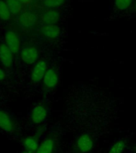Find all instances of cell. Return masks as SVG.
Instances as JSON below:
<instances>
[{
  "label": "cell",
  "mask_w": 136,
  "mask_h": 153,
  "mask_svg": "<svg viewBox=\"0 0 136 153\" xmlns=\"http://www.w3.org/2000/svg\"><path fill=\"white\" fill-rule=\"evenodd\" d=\"M19 55L21 62L27 65H35L39 61V51L34 45H25L22 47Z\"/></svg>",
  "instance_id": "6da1fadb"
},
{
  "label": "cell",
  "mask_w": 136,
  "mask_h": 153,
  "mask_svg": "<svg viewBox=\"0 0 136 153\" xmlns=\"http://www.w3.org/2000/svg\"><path fill=\"white\" fill-rule=\"evenodd\" d=\"M3 42L14 54H19L22 49V42L20 36L16 31L8 30L5 32Z\"/></svg>",
  "instance_id": "7a4b0ae2"
},
{
  "label": "cell",
  "mask_w": 136,
  "mask_h": 153,
  "mask_svg": "<svg viewBox=\"0 0 136 153\" xmlns=\"http://www.w3.org/2000/svg\"><path fill=\"white\" fill-rule=\"evenodd\" d=\"M38 22V16L31 10H24L18 15V24L23 30H31Z\"/></svg>",
  "instance_id": "3957f363"
},
{
  "label": "cell",
  "mask_w": 136,
  "mask_h": 153,
  "mask_svg": "<svg viewBox=\"0 0 136 153\" xmlns=\"http://www.w3.org/2000/svg\"><path fill=\"white\" fill-rule=\"evenodd\" d=\"M48 70L47 62L45 60H39L34 65L32 70L31 72V80L35 84L39 83L43 81L46 73Z\"/></svg>",
  "instance_id": "277c9868"
},
{
  "label": "cell",
  "mask_w": 136,
  "mask_h": 153,
  "mask_svg": "<svg viewBox=\"0 0 136 153\" xmlns=\"http://www.w3.org/2000/svg\"><path fill=\"white\" fill-rule=\"evenodd\" d=\"M14 53L5 45L0 43V64L5 69H11L14 62Z\"/></svg>",
  "instance_id": "5b68a950"
},
{
  "label": "cell",
  "mask_w": 136,
  "mask_h": 153,
  "mask_svg": "<svg viewBox=\"0 0 136 153\" xmlns=\"http://www.w3.org/2000/svg\"><path fill=\"white\" fill-rule=\"evenodd\" d=\"M48 116V109L44 105L38 104L33 108L31 112V120L34 124H41Z\"/></svg>",
  "instance_id": "8992f818"
},
{
  "label": "cell",
  "mask_w": 136,
  "mask_h": 153,
  "mask_svg": "<svg viewBox=\"0 0 136 153\" xmlns=\"http://www.w3.org/2000/svg\"><path fill=\"white\" fill-rule=\"evenodd\" d=\"M75 147L80 153H87L94 148V140L88 134H82L75 142Z\"/></svg>",
  "instance_id": "52a82bcc"
},
{
  "label": "cell",
  "mask_w": 136,
  "mask_h": 153,
  "mask_svg": "<svg viewBox=\"0 0 136 153\" xmlns=\"http://www.w3.org/2000/svg\"><path fill=\"white\" fill-rule=\"evenodd\" d=\"M15 128L16 124L11 116L4 110L0 109V129L7 133H11Z\"/></svg>",
  "instance_id": "ba28073f"
},
{
  "label": "cell",
  "mask_w": 136,
  "mask_h": 153,
  "mask_svg": "<svg viewBox=\"0 0 136 153\" xmlns=\"http://www.w3.org/2000/svg\"><path fill=\"white\" fill-rule=\"evenodd\" d=\"M60 19V12L56 9H46L40 15V21L43 26L56 25Z\"/></svg>",
  "instance_id": "9c48e42d"
},
{
  "label": "cell",
  "mask_w": 136,
  "mask_h": 153,
  "mask_svg": "<svg viewBox=\"0 0 136 153\" xmlns=\"http://www.w3.org/2000/svg\"><path fill=\"white\" fill-rule=\"evenodd\" d=\"M43 86L47 89L55 88L59 84V75L55 69L50 68L43 79Z\"/></svg>",
  "instance_id": "30bf717a"
},
{
  "label": "cell",
  "mask_w": 136,
  "mask_h": 153,
  "mask_svg": "<svg viewBox=\"0 0 136 153\" xmlns=\"http://www.w3.org/2000/svg\"><path fill=\"white\" fill-rule=\"evenodd\" d=\"M42 35L49 40L57 39L61 33V29L57 25H47L41 28Z\"/></svg>",
  "instance_id": "8fae6325"
},
{
  "label": "cell",
  "mask_w": 136,
  "mask_h": 153,
  "mask_svg": "<svg viewBox=\"0 0 136 153\" xmlns=\"http://www.w3.org/2000/svg\"><path fill=\"white\" fill-rule=\"evenodd\" d=\"M38 139L35 136H27L23 140V146L26 152L31 153H35L39 147Z\"/></svg>",
  "instance_id": "7c38bea8"
},
{
  "label": "cell",
  "mask_w": 136,
  "mask_h": 153,
  "mask_svg": "<svg viewBox=\"0 0 136 153\" xmlns=\"http://www.w3.org/2000/svg\"><path fill=\"white\" fill-rule=\"evenodd\" d=\"M55 149V140L52 138H46L39 144L35 153H53Z\"/></svg>",
  "instance_id": "4fadbf2b"
},
{
  "label": "cell",
  "mask_w": 136,
  "mask_h": 153,
  "mask_svg": "<svg viewBox=\"0 0 136 153\" xmlns=\"http://www.w3.org/2000/svg\"><path fill=\"white\" fill-rule=\"evenodd\" d=\"M12 17L13 15L7 6L6 0H0V21L7 22L11 20Z\"/></svg>",
  "instance_id": "5bb4252c"
},
{
  "label": "cell",
  "mask_w": 136,
  "mask_h": 153,
  "mask_svg": "<svg viewBox=\"0 0 136 153\" xmlns=\"http://www.w3.org/2000/svg\"><path fill=\"white\" fill-rule=\"evenodd\" d=\"M6 2L13 16H18L23 11V6L17 0H6Z\"/></svg>",
  "instance_id": "9a60e30c"
},
{
  "label": "cell",
  "mask_w": 136,
  "mask_h": 153,
  "mask_svg": "<svg viewBox=\"0 0 136 153\" xmlns=\"http://www.w3.org/2000/svg\"><path fill=\"white\" fill-rule=\"evenodd\" d=\"M126 148V143L123 140H119L111 145L107 153H122Z\"/></svg>",
  "instance_id": "2e32d148"
},
{
  "label": "cell",
  "mask_w": 136,
  "mask_h": 153,
  "mask_svg": "<svg viewBox=\"0 0 136 153\" xmlns=\"http://www.w3.org/2000/svg\"><path fill=\"white\" fill-rule=\"evenodd\" d=\"M66 0H43V6L47 9H56L61 7Z\"/></svg>",
  "instance_id": "e0dca14e"
},
{
  "label": "cell",
  "mask_w": 136,
  "mask_h": 153,
  "mask_svg": "<svg viewBox=\"0 0 136 153\" xmlns=\"http://www.w3.org/2000/svg\"><path fill=\"white\" fill-rule=\"evenodd\" d=\"M133 0H115L116 8L120 10H126L131 7Z\"/></svg>",
  "instance_id": "ac0fdd59"
},
{
  "label": "cell",
  "mask_w": 136,
  "mask_h": 153,
  "mask_svg": "<svg viewBox=\"0 0 136 153\" xmlns=\"http://www.w3.org/2000/svg\"><path fill=\"white\" fill-rule=\"evenodd\" d=\"M7 78V73L3 67L0 66V82L5 81Z\"/></svg>",
  "instance_id": "d6986e66"
},
{
  "label": "cell",
  "mask_w": 136,
  "mask_h": 153,
  "mask_svg": "<svg viewBox=\"0 0 136 153\" xmlns=\"http://www.w3.org/2000/svg\"><path fill=\"white\" fill-rule=\"evenodd\" d=\"M17 1L20 2L23 7H27L29 5H31L33 2V0H17Z\"/></svg>",
  "instance_id": "ffe728a7"
},
{
  "label": "cell",
  "mask_w": 136,
  "mask_h": 153,
  "mask_svg": "<svg viewBox=\"0 0 136 153\" xmlns=\"http://www.w3.org/2000/svg\"><path fill=\"white\" fill-rule=\"evenodd\" d=\"M22 153H31V152H26V151H24L23 152H22Z\"/></svg>",
  "instance_id": "44dd1931"
}]
</instances>
